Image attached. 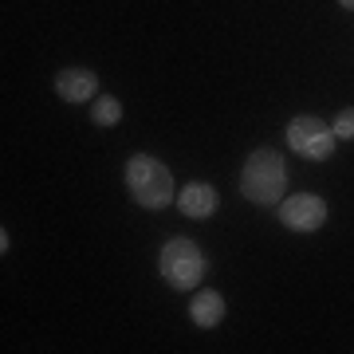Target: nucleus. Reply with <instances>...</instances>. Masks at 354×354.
<instances>
[{
    "label": "nucleus",
    "instance_id": "11",
    "mask_svg": "<svg viewBox=\"0 0 354 354\" xmlns=\"http://www.w3.org/2000/svg\"><path fill=\"white\" fill-rule=\"evenodd\" d=\"M8 248H12V241H8V228H0V252L8 256Z\"/></svg>",
    "mask_w": 354,
    "mask_h": 354
},
{
    "label": "nucleus",
    "instance_id": "5",
    "mask_svg": "<svg viewBox=\"0 0 354 354\" xmlns=\"http://www.w3.org/2000/svg\"><path fill=\"white\" fill-rule=\"evenodd\" d=\"M327 201L323 197H315V193H291V197H283V201L276 205V221L288 232H299V236H307V232H319V228L327 225Z\"/></svg>",
    "mask_w": 354,
    "mask_h": 354
},
{
    "label": "nucleus",
    "instance_id": "4",
    "mask_svg": "<svg viewBox=\"0 0 354 354\" xmlns=\"http://www.w3.org/2000/svg\"><path fill=\"white\" fill-rule=\"evenodd\" d=\"M288 146H291L295 158H307V162H327V158H335L339 138H335L330 122H323L319 114H295V118L288 122Z\"/></svg>",
    "mask_w": 354,
    "mask_h": 354
},
{
    "label": "nucleus",
    "instance_id": "12",
    "mask_svg": "<svg viewBox=\"0 0 354 354\" xmlns=\"http://www.w3.org/2000/svg\"><path fill=\"white\" fill-rule=\"evenodd\" d=\"M339 8H346V12H354V0H339Z\"/></svg>",
    "mask_w": 354,
    "mask_h": 354
},
{
    "label": "nucleus",
    "instance_id": "3",
    "mask_svg": "<svg viewBox=\"0 0 354 354\" xmlns=\"http://www.w3.org/2000/svg\"><path fill=\"white\" fill-rule=\"evenodd\" d=\"M158 272L174 291H197V283L209 276V256L189 236H169L158 252Z\"/></svg>",
    "mask_w": 354,
    "mask_h": 354
},
{
    "label": "nucleus",
    "instance_id": "2",
    "mask_svg": "<svg viewBox=\"0 0 354 354\" xmlns=\"http://www.w3.org/2000/svg\"><path fill=\"white\" fill-rule=\"evenodd\" d=\"M122 181H127L130 201L146 209V213H158V209H169L177 201V185L169 165H162L150 153H130L127 165H122Z\"/></svg>",
    "mask_w": 354,
    "mask_h": 354
},
{
    "label": "nucleus",
    "instance_id": "10",
    "mask_svg": "<svg viewBox=\"0 0 354 354\" xmlns=\"http://www.w3.org/2000/svg\"><path fill=\"white\" fill-rule=\"evenodd\" d=\"M330 130L339 142H354V106H342L335 118H330Z\"/></svg>",
    "mask_w": 354,
    "mask_h": 354
},
{
    "label": "nucleus",
    "instance_id": "8",
    "mask_svg": "<svg viewBox=\"0 0 354 354\" xmlns=\"http://www.w3.org/2000/svg\"><path fill=\"white\" fill-rule=\"evenodd\" d=\"M228 315V304H225V295L216 288H197L193 291V299H189V323L197 330H213L221 327Z\"/></svg>",
    "mask_w": 354,
    "mask_h": 354
},
{
    "label": "nucleus",
    "instance_id": "1",
    "mask_svg": "<svg viewBox=\"0 0 354 354\" xmlns=\"http://www.w3.org/2000/svg\"><path fill=\"white\" fill-rule=\"evenodd\" d=\"M241 197L260 209H276L288 197V158L272 146L248 153L241 165Z\"/></svg>",
    "mask_w": 354,
    "mask_h": 354
},
{
    "label": "nucleus",
    "instance_id": "9",
    "mask_svg": "<svg viewBox=\"0 0 354 354\" xmlns=\"http://www.w3.org/2000/svg\"><path fill=\"white\" fill-rule=\"evenodd\" d=\"M91 122L102 130H111L122 122V102L114 99V95H99V99L91 102Z\"/></svg>",
    "mask_w": 354,
    "mask_h": 354
},
{
    "label": "nucleus",
    "instance_id": "7",
    "mask_svg": "<svg viewBox=\"0 0 354 354\" xmlns=\"http://www.w3.org/2000/svg\"><path fill=\"white\" fill-rule=\"evenodd\" d=\"M174 205L181 209V216H189V221H209V216L216 213L221 197H216V189L209 185V181H189V185L177 189Z\"/></svg>",
    "mask_w": 354,
    "mask_h": 354
},
{
    "label": "nucleus",
    "instance_id": "6",
    "mask_svg": "<svg viewBox=\"0 0 354 354\" xmlns=\"http://www.w3.org/2000/svg\"><path fill=\"white\" fill-rule=\"evenodd\" d=\"M55 95L71 106L79 102H95L99 99V75L91 71V67H64L59 75H55Z\"/></svg>",
    "mask_w": 354,
    "mask_h": 354
}]
</instances>
